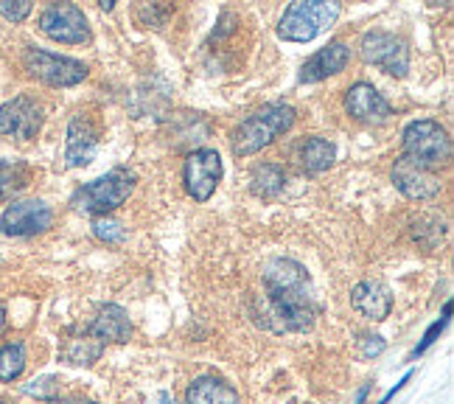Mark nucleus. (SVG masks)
<instances>
[{"instance_id":"obj_1","label":"nucleus","mask_w":454,"mask_h":404,"mask_svg":"<svg viewBox=\"0 0 454 404\" xmlns=\"http://www.w3.org/2000/svg\"><path fill=\"white\" fill-rule=\"evenodd\" d=\"M261 284H264L267 295V314L258 318V323H264L267 329L306 331L317 318L311 278L298 261L270 258L264 270H261Z\"/></svg>"},{"instance_id":"obj_2","label":"nucleus","mask_w":454,"mask_h":404,"mask_svg":"<svg viewBox=\"0 0 454 404\" xmlns=\"http://www.w3.org/2000/svg\"><path fill=\"white\" fill-rule=\"evenodd\" d=\"M294 124V110L284 101H275L253 113L250 118H244L239 130L233 132V152L239 157L255 154L261 149H267L278 135L289 132Z\"/></svg>"},{"instance_id":"obj_3","label":"nucleus","mask_w":454,"mask_h":404,"mask_svg":"<svg viewBox=\"0 0 454 404\" xmlns=\"http://www.w3.org/2000/svg\"><path fill=\"white\" fill-rule=\"evenodd\" d=\"M132 188H135V174L129 169H113L104 178L76 188L71 205L82 210V214H110V210L127 202Z\"/></svg>"},{"instance_id":"obj_4","label":"nucleus","mask_w":454,"mask_h":404,"mask_svg":"<svg viewBox=\"0 0 454 404\" xmlns=\"http://www.w3.org/2000/svg\"><path fill=\"white\" fill-rule=\"evenodd\" d=\"M337 17H340V4L298 0V4H292L284 12L281 23H278V34L289 43H311L328 26H334Z\"/></svg>"},{"instance_id":"obj_5","label":"nucleus","mask_w":454,"mask_h":404,"mask_svg":"<svg viewBox=\"0 0 454 404\" xmlns=\"http://www.w3.org/2000/svg\"><path fill=\"white\" fill-rule=\"evenodd\" d=\"M404 154L424 169L443 166L451 157V138L438 121H412L404 130Z\"/></svg>"},{"instance_id":"obj_6","label":"nucleus","mask_w":454,"mask_h":404,"mask_svg":"<svg viewBox=\"0 0 454 404\" xmlns=\"http://www.w3.org/2000/svg\"><path fill=\"white\" fill-rule=\"evenodd\" d=\"M359 54L368 65L381 67L384 74L404 79L410 74V48L404 40L387 31H368L359 43Z\"/></svg>"},{"instance_id":"obj_7","label":"nucleus","mask_w":454,"mask_h":404,"mask_svg":"<svg viewBox=\"0 0 454 404\" xmlns=\"http://www.w3.org/2000/svg\"><path fill=\"white\" fill-rule=\"evenodd\" d=\"M26 70L28 76L40 79L51 87H74L87 79V65L71 57H59V54H48L40 48H28L26 51Z\"/></svg>"},{"instance_id":"obj_8","label":"nucleus","mask_w":454,"mask_h":404,"mask_svg":"<svg viewBox=\"0 0 454 404\" xmlns=\"http://www.w3.org/2000/svg\"><path fill=\"white\" fill-rule=\"evenodd\" d=\"M40 31L45 37L67 43V45H79L90 40V26H87V17L82 14L79 6L74 4H54L40 14Z\"/></svg>"},{"instance_id":"obj_9","label":"nucleus","mask_w":454,"mask_h":404,"mask_svg":"<svg viewBox=\"0 0 454 404\" xmlns=\"http://www.w3.org/2000/svg\"><path fill=\"white\" fill-rule=\"evenodd\" d=\"M185 188L188 194L194 197L197 202L211 200V194L216 191L219 180H222V157L216 149H197L188 154L185 161Z\"/></svg>"},{"instance_id":"obj_10","label":"nucleus","mask_w":454,"mask_h":404,"mask_svg":"<svg viewBox=\"0 0 454 404\" xmlns=\"http://www.w3.org/2000/svg\"><path fill=\"white\" fill-rule=\"evenodd\" d=\"M51 222H54V214H51V208L43 200H20L4 210V217H0V234L37 236L48 231Z\"/></svg>"},{"instance_id":"obj_11","label":"nucleus","mask_w":454,"mask_h":404,"mask_svg":"<svg viewBox=\"0 0 454 404\" xmlns=\"http://www.w3.org/2000/svg\"><path fill=\"white\" fill-rule=\"evenodd\" d=\"M43 127V107L37 99L17 96L0 107V135L28 140Z\"/></svg>"},{"instance_id":"obj_12","label":"nucleus","mask_w":454,"mask_h":404,"mask_svg":"<svg viewBox=\"0 0 454 404\" xmlns=\"http://www.w3.org/2000/svg\"><path fill=\"white\" fill-rule=\"evenodd\" d=\"M393 183L404 197L410 200H429L441 194V178L432 169H424L421 163L410 161L407 154H401L393 166Z\"/></svg>"},{"instance_id":"obj_13","label":"nucleus","mask_w":454,"mask_h":404,"mask_svg":"<svg viewBox=\"0 0 454 404\" xmlns=\"http://www.w3.org/2000/svg\"><path fill=\"white\" fill-rule=\"evenodd\" d=\"M345 110L351 118L362 121V124H384V121H390L393 115L387 99L368 82H356L351 91L345 93Z\"/></svg>"},{"instance_id":"obj_14","label":"nucleus","mask_w":454,"mask_h":404,"mask_svg":"<svg viewBox=\"0 0 454 404\" xmlns=\"http://www.w3.org/2000/svg\"><path fill=\"white\" fill-rule=\"evenodd\" d=\"M96 147H98V130L93 127V121L87 115H76L71 121V127H67V163L71 166H87L93 161L96 154Z\"/></svg>"},{"instance_id":"obj_15","label":"nucleus","mask_w":454,"mask_h":404,"mask_svg":"<svg viewBox=\"0 0 454 404\" xmlns=\"http://www.w3.org/2000/svg\"><path fill=\"white\" fill-rule=\"evenodd\" d=\"M348 62H351V48H348L342 40H334V43H328L325 48H320L317 54H314L303 65L301 82H320L325 76H334Z\"/></svg>"},{"instance_id":"obj_16","label":"nucleus","mask_w":454,"mask_h":404,"mask_svg":"<svg viewBox=\"0 0 454 404\" xmlns=\"http://www.w3.org/2000/svg\"><path fill=\"white\" fill-rule=\"evenodd\" d=\"M351 304L359 314L371 321H384L393 309V295L390 289L381 284V281H362L351 292Z\"/></svg>"},{"instance_id":"obj_17","label":"nucleus","mask_w":454,"mask_h":404,"mask_svg":"<svg viewBox=\"0 0 454 404\" xmlns=\"http://www.w3.org/2000/svg\"><path fill=\"white\" fill-rule=\"evenodd\" d=\"M90 335L101 343H127L132 337V323L124 309L115 304H107L98 312V318L93 321Z\"/></svg>"},{"instance_id":"obj_18","label":"nucleus","mask_w":454,"mask_h":404,"mask_svg":"<svg viewBox=\"0 0 454 404\" xmlns=\"http://www.w3.org/2000/svg\"><path fill=\"white\" fill-rule=\"evenodd\" d=\"M185 404H241L239 393L216 376H200L185 393Z\"/></svg>"},{"instance_id":"obj_19","label":"nucleus","mask_w":454,"mask_h":404,"mask_svg":"<svg viewBox=\"0 0 454 404\" xmlns=\"http://www.w3.org/2000/svg\"><path fill=\"white\" fill-rule=\"evenodd\" d=\"M334 157H337V149L325 138H309L306 144L301 147V166L309 174L325 171L331 163H334Z\"/></svg>"},{"instance_id":"obj_20","label":"nucleus","mask_w":454,"mask_h":404,"mask_svg":"<svg viewBox=\"0 0 454 404\" xmlns=\"http://www.w3.org/2000/svg\"><path fill=\"white\" fill-rule=\"evenodd\" d=\"M101 354H104V343L96 340L90 331H87L84 337L67 340L65 348H62V360L67 365H93Z\"/></svg>"},{"instance_id":"obj_21","label":"nucleus","mask_w":454,"mask_h":404,"mask_svg":"<svg viewBox=\"0 0 454 404\" xmlns=\"http://www.w3.org/2000/svg\"><path fill=\"white\" fill-rule=\"evenodd\" d=\"M253 194H258V197H278L284 191V186H286V174H284V169L281 166H275V163H264V166H258L255 171H253Z\"/></svg>"},{"instance_id":"obj_22","label":"nucleus","mask_w":454,"mask_h":404,"mask_svg":"<svg viewBox=\"0 0 454 404\" xmlns=\"http://www.w3.org/2000/svg\"><path fill=\"white\" fill-rule=\"evenodd\" d=\"M31 171L26 163H14V161H0V200H6L17 191H23L28 186Z\"/></svg>"},{"instance_id":"obj_23","label":"nucleus","mask_w":454,"mask_h":404,"mask_svg":"<svg viewBox=\"0 0 454 404\" xmlns=\"http://www.w3.org/2000/svg\"><path fill=\"white\" fill-rule=\"evenodd\" d=\"M26 371V345L6 343L0 348V382H14Z\"/></svg>"},{"instance_id":"obj_24","label":"nucleus","mask_w":454,"mask_h":404,"mask_svg":"<svg viewBox=\"0 0 454 404\" xmlns=\"http://www.w3.org/2000/svg\"><path fill=\"white\" fill-rule=\"evenodd\" d=\"M93 234H96L101 242H113V244L124 242V236H127V231H124V227H121V222L107 219V217H101V219H96V222H93Z\"/></svg>"},{"instance_id":"obj_25","label":"nucleus","mask_w":454,"mask_h":404,"mask_svg":"<svg viewBox=\"0 0 454 404\" xmlns=\"http://www.w3.org/2000/svg\"><path fill=\"white\" fill-rule=\"evenodd\" d=\"M449 314H451V304H446V306H443V318H441V321H434V323H432V326L427 329L424 340L418 343V348H415V357H418V354H424V351H427V348H429V345H432L434 340H438V337L443 335V329L449 326Z\"/></svg>"},{"instance_id":"obj_26","label":"nucleus","mask_w":454,"mask_h":404,"mask_svg":"<svg viewBox=\"0 0 454 404\" xmlns=\"http://www.w3.org/2000/svg\"><path fill=\"white\" fill-rule=\"evenodd\" d=\"M0 14L12 23H23L31 14V4L28 0H0Z\"/></svg>"},{"instance_id":"obj_27","label":"nucleus","mask_w":454,"mask_h":404,"mask_svg":"<svg viewBox=\"0 0 454 404\" xmlns=\"http://www.w3.org/2000/svg\"><path fill=\"white\" fill-rule=\"evenodd\" d=\"M57 379L54 376H45V379H34L31 384H26V393L28 396H37V399H45V401H51V399H57Z\"/></svg>"},{"instance_id":"obj_28","label":"nucleus","mask_w":454,"mask_h":404,"mask_svg":"<svg viewBox=\"0 0 454 404\" xmlns=\"http://www.w3.org/2000/svg\"><path fill=\"white\" fill-rule=\"evenodd\" d=\"M381 351H384V340H381V337H364L359 354H362L364 360H371V357H379Z\"/></svg>"},{"instance_id":"obj_29","label":"nucleus","mask_w":454,"mask_h":404,"mask_svg":"<svg viewBox=\"0 0 454 404\" xmlns=\"http://www.w3.org/2000/svg\"><path fill=\"white\" fill-rule=\"evenodd\" d=\"M410 379H412V374H404V376H401V382L395 384V388H393V391H387V393H384V399H381L379 404H387V401H390V399H393V396H395V393H398L401 388H404V384H407Z\"/></svg>"},{"instance_id":"obj_30","label":"nucleus","mask_w":454,"mask_h":404,"mask_svg":"<svg viewBox=\"0 0 454 404\" xmlns=\"http://www.w3.org/2000/svg\"><path fill=\"white\" fill-rule=\"evenodd\" d=\"M45 404H96V401H90V399H79V396H67V399H51V401H45Z\"/></svg>"},{"instance_id":"obj_31","label":"nucleus","mask_w":454,"mask_h":404,"mask_svg":"<svg viewBox=\"0 0 454 404\" xmlns=\"http://www.w3.org/2000/svg\"><path fill=\"white\" fill-rule=\"evenodd\" d=\"M149 404H177V401H174L171 393H154V396L149 399Z\"/></svg>"},{"instance_id":"obj_32","label":"nucleus","mask_w":454,"mask_h":404,"mask_svg":"<svg viewBox=\"0 0 454 404\" xmlns=\"http://www.w3.org/2000/svg\"><path fill=\"white\" fill-rule=\"evenodd\" d=\"M4 331H6V309L0 306V337H4Z\"/></svg>"},{"instance_id":"obj_33","label":"nucleus","mask_w":454,"mask_h":404,"mask_svg":"<svg viewBox=\"0 0 454 404\" xmlns=\"http://www.w3.org/2000/svg\"><path fill=\"white\" fill-rule=\"evenodd\" d=\"M368 391H371V384H364V388L356 393V404H362V401H364V396H368Z\"/></svg>"},{"instance_id":"obj_34","label":"nucleus","mask_w":454,"mask_h":404,"mask_svg":"<svg viewBox=\"0 0 454 404\" xmlns=\"http://www.w3.org/2000/svg\"><path fill=\"white\" fill-rule=\"evenodd\" d=\"M98 6H101L104 12H110V9H113V0H101V4H98Z\"/></svg>"},{"instance_id":"obj_35","label":"nucleus","mask_w":454,"mask_h":404,"mask_svg":"<svg viewBox=\"0 0 454 404\" xmlns=\"http://www.w3.org/2000/svg\"><path fill=\"white\" fill-rule=\"evenodd\" d=\"M0 404H14L12 399H6V396H0Z\"/></svg>"}]
</instances>
